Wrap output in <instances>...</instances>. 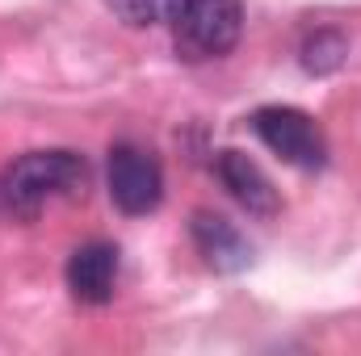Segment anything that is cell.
Segmentation results:
<instances>
[{"instance_id": "obj_1", "label": "cell", "mask_w": 361, "mask_h": 356, "mask_svg": "<svg viewBox=\"0 0 361 356\" xmlns=\"http://www.w3.org/2000/svg\"><path fill=\"white\" fill-rule=\"evenodd\" d=\"M85 184H89V164L76 151L51 147V151H25L21 160H13L0 180V197L17 218L30 222L47 210V201L72 197Z\"/></svg>"}, {"instance_id": "obj_2", "label": "cell", "mask_w": 361, "mask_h": 356, "mask_svg": "<svg viewBox=\"0 0 361 356\" xmlns=\"http://www.w3.org/2000/svg\"><path fill=\"white\" fill-rule=\"evenodd\" d=\"M169 34H173V51L185 63L223 59L240 46L244 4L240 0H185Z\"/></svg>"}, {"instance_id": "obj_3", "label": "cell", "mask_w": 361, "mask_h": 356, "mask_svg": "<svg viewBox=\"0 0 361 356\" xmlns=\"http://www.w3.org/2000/svg\"><path fill=\"white\" fill-rule=\"evenodd\" d=\"M252 130L257 139L269 147L273 155L290 168H302V172H315L328 164V139L319 130V122L307 113V109H294V105H261L252 113Z\"/></svg>"}, {"instance_id": "obj_4", "label": "cell", "mask_w": 361, "mask_h": 356, "mask_svg": "<svg viewBox=\"0 0 361 356\" xmlns=\"http://www.w3.org/2000/svg\"><path fill=\"white\" fill-rule=\"evenodd\" d=\"M109 197L130 218H143V214L160 210V201H164V168H160V160L152 151L135 147V143L109 147Z\"/></svg>"}, {"instance_id": "obj_5", "label": "cell", "mask_w": 361, "mask_h": 356, "mask_svg": "<svg viewBox=\"0 0 361 356\" xmlns=\"http://www.w3.org/2000/svg\"><path fill=\"white\" fill-rule=\"evenodd\" d=\"M189 239H193L197 256L206 260V268H214V272H244V268L252 265L248 235L231 218H223L214 210H197L189 218Z\"/></svg>"}, {"instance_id": "obj_6", "label": "cell", "mask_w": 361, "mask_h": 356, "mask_svg": "<svg viewBox=\"0 0 361 356\" xmlns=\"http://www.w3.org/2000/svg\"><path fill=\"white\" fill-rule=\"evenodd\" d=\"M214 177H219V184H223L252 218H273V214L281 210V197H277L273 180L265 177V168H261L252 155L235 151V147H227V151L214 155Z\"/></svg>"}, {"instance_id": "obj_7", "label": "cell", "mask_w": 361, "mask_h": 356, "mask_svg": "<svg viewBox=\"0 0 361 356\" xmlns=\"http://www.w3.org/2000/svg\"><path fill=\"white\" fill-rule=\"evenodd\" d=\"M68 289L76 302L85 306H105L114 298V285H118V248L105 243V239H92L80 243L72 256H68Z\"/></svg>"}, {"instance_id": "obj_8", "label": "cell", "mask_w": 361, "mask_h": 356, "mask_svg": "<svg viewBox=\"0 0 361 356\" xmlns=\"http://www.w3.org/2000/svg\"><path fill=\"white\" fill-rule=\"evenodd\" d=\"M180 4L185 0H105V8L130 30H147V25H164L169 30L177 21Z\"/></svg>"}, {"instance_id": "obj_9", "label": "cell", "mask_w": 361, "mask_h": 356, "mask_svg": "<svg viewBox=\"0 0 361 356\" xmlns=\"http://www.w3.org/2000/svg\"><path fill=\"white\" fill-rule=\"evenodd\" d=\"M345 55H349V42H345L341 30H315V34L302 42V68L315 72V76L336 72V68L345 63Z\"/></svg>"}]
</instances>
